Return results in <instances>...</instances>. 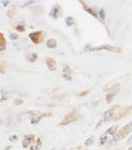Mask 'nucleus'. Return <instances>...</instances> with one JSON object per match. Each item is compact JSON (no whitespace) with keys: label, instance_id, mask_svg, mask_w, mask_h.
<instances>
[{"label":"nucleus","instance_id":"20e7f679","mask_svg":"<svg viewBox=\"0 0 132 150\" xmlns=\"http://www.w3.org/2000/svg\"><path fill=\"white\" fill-rule=\"evenodd\" d=\"M47 65H48V68H49L51 71L56 70V62H55L54 60L48 59V60H47Z\"/></svg>","mask_w":132,"mask_h":150},{"label":"nucleus","instance_id":"f03ea898","mask_svg":"<svg viewBox=\"0 0 132 150\" xmlns=\"http://www.w3.org/2000/svg\"><path fill=\"white\" fill-rule=\"evenodd\" d=\"M113 117H114V110H113V108H110L103 112L102 120H103V122H108V121L112 120Z\"/></svg>","mask_w":132,"mask_h":150},{"label":"nucleus","instance_id":"f8f14e48","mask_svg":"<svg viewBox=\"0 0 132 150\" xmlns=\"http://www.w3.org/2000/svg\"><path fill=\"white\" fill-rule=\"evenodd\" d=\"M67 24L68 25V26L73 25V18H71V17H68V18H67Z\"/></svg>","mask_w":132,"mask_h":150},{"label":"nucleus","instance_id":"f257e3e1","mask_svg":"<svg viewBox=\"0 0 132 150\" xmlns=\"http://www.w3.org/2000/svg\"><path fill=\"white\" fill-rule=\"evenodd\" d=\"M34 140H35L34 135H25L22 141V146L24 147L25 149L30 148V146H31L32 144H34Z\"/></svg>","mask_w":132,"mask_h":150},{"label":"nucleus","instance_id":"4468645a","mask_svg":"<svg viewBox=\"0 0 132 150\" xmlns=\"http://www.w3.org/2000/svg\"><path fill=\"white\" fill-rule=\"evenodd\" d=\"M17 38H18V36H17V35H15V34L10 35V39H11V40H17Z\"/></svg>","mask_w":132,"mask_h":150},{"label":"nucleus","instance_id":"2eb2a0df","mask_svg":"<svg viewBox=\"0 0 132 150\" xmlns=\"http://www.w3.org/2000/svg\"><path fill=\"white\" fill-rule=\"evenodd\" d=\"M70 68L68 67V66H66L65 67V70H64V73H66V74H70Z\"/></svg>","mask_w":132,"mask_h":150},{"label":"nucleus","instance_id":"dca6fc26","mask_svg":"<svg viewBox=\"0 0 132 150\" xmlns=\"http://www.w3.org/2000/svg\"><path fill=\"white\" fill-rule=\"evenodd\" d=\"M127 143L128 144H130V143H132V133H131V135H130V137L128 138V140H127Z\"/></svg>","mask_w":132,"mask_h":150},{"label":"nucleus","instance_id":"1a4fd4ad","mask_svg":"<svg viewBox=\"0 0 132 150\" xmlns=\"http://www.w3.org/2000/svg\"><path fill=\"white\" fill-rule=\"evenodd\" d=\"M5 48H6V42H5V40L3 39L0 41V51L5 50Z\"/></svg>","mask_w":132,"mask_h":150},{"label":"nucleus","instance_id":"0eeeda50","mask_svg":"<svg viewBox=\"0 0 132 150\" xmlns=\"http://www.w3.org/2000/svg\"><path fill=\"white\" fill-rule=\"evenodd\" d=\"M93 142H95V137L90 136V137H88L87 140H85V146H90V145H91V144H93Z\"/></svg>","mask_w":132,"mask_h":150},{"label":"nucleus","instance_id":"ddd939ff","mask_svg":"<svg viewBox=\"0 0 132 150\" xmlns=\"http://www.w3.org/2000/svg\"><path fill=\"white\" fill-rule=\"evenodd\" d=\"M23 103H24V101H23V100H15V105H22Z\"/></svg>","mask_w":132,"mask_h":150},{"label":"nucleus","instance_id":"7ed1b4c3","mask_svg":"<svg viewBox=\"0 0 132 150\" xmlns=\"http://www.w3.org/2000/svg\"><path fill=\"white\" fill-rule=\"evenodd\" d=\"M117 131H118V126L117 125H113V126H110V127L105 131V134L107 136L113 137L116 133H117Z\"/></svg>","mask_w":132,"mask_h":150},{"label":"nucleus","instance_id":"a211bd4d","mask_svg":"<svg viewBox=\"0 0 132 150\" xmlns=\"http://www.w3.org/2000/svg\"><path fill=\"white\" fill-rule=\"evenodd\" d=\"M127 150H132V147H130V148H128Z\"/></svg>","mask_w":132,"mask_h":150},{"label":"nucleus","instance_id":"6e6552de","mask_svg":"<svg viewBox=\"0 0 132 150\" xmlns=\"http://www.w3.org/2000/svg\"><path fill=\"white\" fill-rule=\"evenodd\" d=\"M39 35V33H32V34H30V38L32 39V41L34 43H38L39 42V40H38L37 36Z\"/></svg>","mask_w":132,"mask_h":150},{"label":"nucleus","instance_id":"39448f33","mask_svg":"<svg viewBox=\"0 0 132 150\" xmlns=\"http://www.w3.org/2000/svg\"><path fill=\"white\" fill-rule=\"evenodd\" d=\"M106 142H108V136L104 133L103 135L100 136V145H104Z\"/></svg>","mask_w":132,"mask_h":150},{"label":"nucleus","instance_id":"f3484780","mask_svg":"<svg viewBox=\"0 0 132 150\" xmlns=\"http://www.w3.org/2000/svg\"><path fill=\"white\" fill-rule=\"evenodd\" d=\"M17 29H18V30H21V31H24V28L21 27V26H18V27H17Z\"/></svg>","mask_w":132,"mask_h":150},{"label":"nucleus","instance_id":"6ab92c4d","mask_svg":"<svg viewBox=\"0 0 132 150\" xmlns=\"http://www.w3.org/2000/svg\"><path fill=\"white\" fill-rule=\"evenodd\" d=\"M85 150H88V149H85Z\"/></svg>","mask_w":132,"mask_h":150},{"label":"nucleus","instance_id":"9d476101","mask_svg":"<svg viewBox=\"0 0 132 150\" xmlns=\"http://www.w3.org/2000/svg\"><path fill=\"white\" fill-rule=\"evenodd\" d=\"M40 149H41V146L38 145L37 143H34L30 146V150H40Z\"/></svg>","mask_w":132,"mask_h":150},{"label":"nucleus","instance_id":"423d86ee","mask_svg":"<svg viewBox=\"0 0 132 150\" xmlns=\"http://www.w3.org/2000/svg\"><path fill=\"white\" fill-rule=\"evenodd\" d=\"M47 46L49 48H56V46H57V42H56L54 39H49L47 41Z\"/></svg>","mask_w":132,"mask_h":150},{"label":"nucleus","instance_id":"9b49d317","mask_svg":"<svg viewBox=\"0 0 132 150\" xmlns=\"http://www.w3.org/2000/svg\"><path fill=\"white\" fill-rule=\"evenodd\" d=\"M9 140L10 141H17L18 140V136H17L16 134H12V135L9 137Z\"/></svg>","mask_w":132,"mask_h":150}]
</instances>
